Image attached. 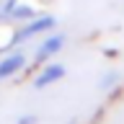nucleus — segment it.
Masks as SVG:
<instances>
[{"mask_svg": "<svg viewBox=\"0 0 124 124\" xmlns=\"http://www.w3.org/2000/svg\"><path fill=\"white\" fill-rule=\"evenodd\" d=\"M54 26V18L52 16H41V18H31V21H26V26H21V29L13 34V39H10V44H18V41H26V39L36 36V34H41V31H49Z\"/></svg>", "mask_w": 124, "mask_h": 124, "instance_id": "obj_1", "label": "nucleus"}, {"mask_svg": "<svg viewBox=\"0 0 124 124\" xmlns=\"http://www.w3.org/2000/svg\"><path fill=\"white\" fill-rule=\"evenodd\" d=\"M23 54H8L5 60H0V80H5V78L16 75L18 70L23 67Z\"/></svg>", "mask_w": 124, "mask_h": 124, "instance_id": "obj_2", "label": "nucleus"}, {"mask_svg": "<svg viewBox=\"0 0 124 124\" xmlns=\"http://www.w3.org/2000/svg\"><path fill=\"white\" fill-rule=\"evenodd\" d=\"M60 46H62V36H49V39H44V41H41V46L36 49V60H39V62L46 60V57H49V54H54Z\"/></svg>", "mask_w": 124, "mask_h": 124, "instance_id": "obj_3", "label": "nucleus"}, {"mask_svg": "<svg viewBox=\"0 0 124 124\" xmlns=\"http://www.w3.org/2000/svg\"><path fill=\"white\" fill-rule=\"evenodd\" d=\"M57 78H62V67H57V65H52V67H46L41 75L36 78V88H44V85H49L52 80H57Z\"/></svg>", "mask_w": 124, "mask_h": 124, "instance_id": "obj_4", "label": "nucleus"}, {"mask_svg": "<svg viewBox=\"0 0 124 124\" xmlns=\"http://www.w3.org/2000/svg\"><path fill=\"white\" fill-rule=\"evenodd\" d=\"M31 18H34V8L18 3V5L13 8V13H10V18H8V21H31Z\"/></svg>", "mask_w": 124, "mask_h": 124, "instance_id": "obj_5", "label": "nucleus"}, {"mask_svg": "<svg viewBox=\"0 0 124 124\" xmlns=\"http://www.w3.org/2000/svg\"><path fill=\"white\" fill-rule=\"evenodd\" d=\"M16 5H18V0H3V3H0V21L10 18V13H13Z\"/></svg>", "mask_w": 124, "mask_h": 124, "instance_id": "obj_6", "label": "nucleus"}, {"mask_svg": "<svg viewBox=\"0 0 124 124\" xmlns=\"http://www.w3.org/2000/svg\"><path fill=\"white\" fill-rule=\"evenodd\" d=\"M31 122H34L31 116H23V119H18V124H31Z\"/></svg>", "mask_w": 124, "mask_h": 124, "instance_id": "obj_7", "label": "nucleus"}]
</instances>
